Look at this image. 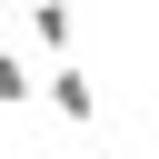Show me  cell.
Listing matches in <instances>:
<instances>
[{"mask_svg":"<svg viewBox=\"0 0 159 159\" xmlns=\"http://www.w3.org/2000/svg\"><path fill=\"white\" fill-rule=\"evenodd\" d=\"M40 89H50V70H40L20 40H0V109H30Z\"/></svg>","mask_w":159,"mask_h":159,"instance_id":"cell-3","label":"cell"},{"mask_svg":"<svg viewBox=\"0 0 159 159\" xmlns=\"http://www.w3.org/2000/svg\"><path fill=\"white\" fill-rule=\"evenodd\" d=\"M40 99H50V119H70V129H89V119H99V89H89V70H80V60H60Z\"/></svg>","mask_w":159,"mask_h":159,"instance_id":"cell-2","label":"cell"},{"mask_svg":"<svg viewBox=\"0 0 159 159\" xmlns=\"http://www.w3.org/2000/svg\"><path fill=\"white\" fill-rule=\"evenodd\" d=\"M20 30H30V50L80 60V10H70V0H20Z\"/></svg>","mask_w":159,"mask_h":159,"instance_id":"cell-1","label":"cell"}]
</instances>
